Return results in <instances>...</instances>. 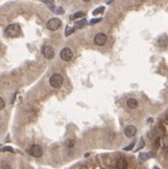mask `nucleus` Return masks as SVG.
Masks as SVG:
<instances>
[{"label": "nucleus", "instance_id": "f257e3e1", "mask_svg": "<svg viewBox=\"0 0 168 169\" xmlns=\"http://www.w3.org/2000/svg\"><path fill=\"white\" fill-rule=\"evenodd\" d=\"M21 34V28L18 23H11L5 28V35L8 38H18Z\"/></svg>", "mask_w": 168, "mask_h": 169}, {"label": "nucleus", "instance_id": "f03ea898", "mask_svg": "<svg viewBox=\"0 0 168 169\" xmlns=\"http://www.w3.org/2000/svg\"><path fill=\"white\" fill-rule=\"evenodd\" d=\"M63 76L61 75V74H53L50 76V78H49V84L53 88H55V89H57V88H60V86H62V84H63Z\"/></svg>", "mask_w": 168, "mask_h": 169}, {"label": "nucleus", "instance_id": "7ed1b4c3", "mask_svg": "<svg viewBox=\"0 0 168 169\" xmlns=\"http://www.w3.org/2000/svg\"><path fill=\"white\" fill-rule=\"evenodd\" d=\"M27 153L29 155H32L33 158H41L42 154H43V149L41 146H39V145H32V146L27 149Z\"/></svg>", "mask_w": 168, "mask_h": 169}, {"label": "nucleus", "instance_id": "20e7f679", "mask_svg": "<svg viewBox=\"0 0 168 169\" xmlns=\"http://www.w3.org/2000/svg\"><path fill=\"white\" fill-rule=\"evenodd\" d=\"M60 56H61V58L63 59L64 62H69V61H71L72 57H74V53H72V50L70 49L69 47H66V48H63V49L61 50Z\"/></svg>", "mask_w": 168, "mask_h": 169}, {"label": "nucleus", "instance_id": "39448f33", "mask_svg": "<svg viewBox=\"0 0 168 169\" xmlns=\"http://www.w3.org/2000/svg\"><path fill=\"white\" fill-rule=\"evenodd\" d=\"M61 26H62V21L58 18H53V19L48 20V22H47V28L49 30H57Z\"/></svg>", "mask_w": 168, "mask_h": 169}, {"label": "nucleus", "instance_id": "423d86ee", "mask_svg": "<svg viewBox=\"0 0 168 169\" xmlns=\"http://www.w3.org/2000/svg\"><path fill=\"white\" fill-rule=\"evenodd\" d=\"M42 54L47 59H53L55 56V50L51 46H43L42 47Z\"/></svg>", "mask_w": 168, "mask_h": 169}, {"label": "nucleus", "instance_id": "0eeeda50", "mask_svg": "<svg viewBox=\"0 0 168 169\" xmlns=\"http://www.w3.org/2000/svg\"><path fill=\"white\" fill-rule=\"evenodd\" d=\"M106 42H108V35L105 33H98L95 36V43L97 46H100L102 47V46L106 44Z\"/></svg>", "mask_w": 168, "mask_h": 169}, {"label": "nucleus", "instance_id": "6e6552de", "mask_svg": "<svg viewBox=\"0 0 168 169\" xmlns=\"http://www.w3.org/2000/svg\"><path fill=\"white\" fill-rule=\"evenodd\" d=\"M124 133H125V135H126L127 138H133V137H135V134H137V128H135L133 125H128V126L125 127Z\"/></svg>", "mask_w": 168, "mask_h": 169}, {"label": "nucleus", "instance_id": "1a4fd4ad", "mask_svg": "<svg viewBox=\"0 0 168 169\" xmlns=\"http://www.w3.org/2000/svg\"><path fill=\"white\" fill-rule=\"evenodd\" d=\"M126 105H127L128 108H131V110H134V108H137V107L139 106V103H138V100H137L135 98H128V99L126 100Z\"/></svg>", "mask_w": 168, "mask_h": 169}, {"label": "nucleus", "instance_id": "9d476101", "mask_svg": "<svg viewBox=\"0 0 168 169\" xmlns=\"http://www.w3.org/2000/svg\"><path fill=\"white\" fill-rule=\"evenodd\" d=\"M127 161H126V159H124V158H120V159H118V161L116 162V168L117 169H126L127 168Z\"/></svg>", "mask_w": 168, "mask_h": 169}, {"label": "nucleus", "instance_id": "9b49d317", "mask_svg": "<svg viewBox=\"0 0 168 169\" xmlns=\"http://www.w3.org/2000/svg\"><path fill=\"white\" fill-rule=\"evenodd\" d=\"M152 156H154V154H149V153H140V155H139V161H140V162H145L147 159L152 158Z\"/></svg>", "mask_w": 168, "mask_h": 169}, {"label": "nucleus", "instance_id": "f8f14e48", "mask_svg": "<svg viewBox=\"0 0 168 169\" xmlns=\"http://www.w3.org/2000/svg\"><path fill=\"white\" fill-rule=\"evenodd\" d=\"M83 17H85V13H84V12H82V11H80V12H76V13L71 14L70 15V20H77V19L83 18Z\"/></svg>", "mask_w": 168, "mask_h": 169}, {"label": "nucleus", "instance_id": "ddd939ff", "mask_svg": "<svg viewBox=\"0 0 168 169\" xmlns=\"http://www.w3.org/2000/svg\"><path fill=\"white\" fill-rule=\"evenodd\" d=\"M104 11H105V7H104V6H99L98 8H96V9L92 12V15H98V14H102Z\"/></svg>", "mask_w": 168, "mask_h": 169}, {"label": "nucleus", "instance_id": "4468645a", "mask_svg": "<svg viewBox=\"0 0 168 169\" xmlns=\"http://www.w3.org/2000/svg\"><path fill=\"white\" fill-rule=\"evenodd\" d=\"M0 152H9V153H14V149L12 147H3L0 148Z\"/></svg>", "mask_w": 168, "mask_h": 169}, {"label": "nucleus", "instance_id": "2eb2a0df", "mask_svg": "<svg viewBox=\"0 0 168 169\" xmlns=\"http://www.w3.org/2000/svg\"><path fill=\"white\" fill-rule=\"evenodd\" d=\"M5 106H6L5 99H4V98H1V97H0V110H4V108H5Z\"/></svg>", "mask_w": 168, "mask_h": 169}, {"label": "nucleus", "instance_id": "dca6fc26", "mask_svg": "<svg viewBox=\"0 0 168 169\" xmlns=\"http://www.w3.org/2000/svg\"><path fill=\"white\" fill-rule=\"evenodd\" d=\"M85 23H86V21H85V19H83L80 22H77V26H78V28H82V27L85 26Z\"/></svg>", "mask_w": 168, "mask_h": 169}, {"label": "nucleus", "instance_id": "f3484780", "mask_svg": "<svg viewBox=\"0 0 168 169\" xmlns=\"http://www.w3.org/2000/svg\"><path fill=\"white\" fill-rule=\"evenodd\" d=\"M134 145H135V141H133L131 145H128V146H126V147H124V149L125 151H131V149H133V147H134Z\"/></svg>", "mask_w": 168, "mask_h": 169}, {"label": "nucleus", "instance_id": "a211bd4d", "mask_svg": "<svg viewBox=\"0 0 168 169\" xmlns=\"http://www.w3.org/2000/svg\"><path fill=\"white\" fill-rule=\"evenodd\" d=\"M145 147V141H144V139H141L140 140V145H139V147L137 148V151H140L141 148H144Z\"/></svg>", "mask_w": 168, "mask_h": 169}, {"label": "nucleus", "instance_id": "6ab92c4d", "mask_svg": "<svg viewBox=\"0 0 168 169\" xmlns=\"http://www.w3.org/2000/svg\"><path fill=\"white\" fill-rule=\"evenodd\" d=\"M74 145H75V141H74V140H69V141L67 142V147H68V148H72Z\"/></svg>", "mask_w": 168, "mask_h": 169}, {"label": "nucleus", "instance_id": "aec40b11", "mask_svg": "<svg viewBox=\"0 0 168 169\" xmlns=\"http://www.w3.org/2000/svg\"><path fill=\"white\" fill-rule=\"evenodd\" d=\"M76 30V28H68L67 29V32H66V36H69L71 33H74Z\"/></svg>", "mask_w": 168, "mask_h": 169}, {"label": "nucleus", "instance_id": "412c9836", "mask_svg": "<svg viewBox=\"0 0 168 169\" xmlns=\"http://www.w3.org/2000/svg\"><path fill=\"white\" fill-rule=\"evenodd\" d=\"M100 20H102L100 18H99V19H92L91 21H90V25H96V23H98Z\"/></svg>", "mask_w": 168, "mask_h": 169}, {"label": "nucleus", "instance_id": "4be33fe9", "mask_svg": "<svg viewBox=\"0 0 168 169\" xmlns=\"http://www.w3.org/2000/svg\"><path fill=\"white\" fill-rule=\"evenodd\" d=\"M84 3H89V1H91V0H83Z\"/></svg>", "mask_w": 168, "mask_h": 169}, {"label": "nucleus", "instance_id": "5701e85b", "mask_svg": "<svg viewBox=\"0 0 168 169\" xmlns=\"http://www.w3.org/2000/svg\"><path fill=\"white\" fill-rule=\"evenodd\" d=\"M153 169H159V168H158V167H154V168H153Z\"/></svg>", "mask_w": 168, "mask_h": 169}]
</instances>
